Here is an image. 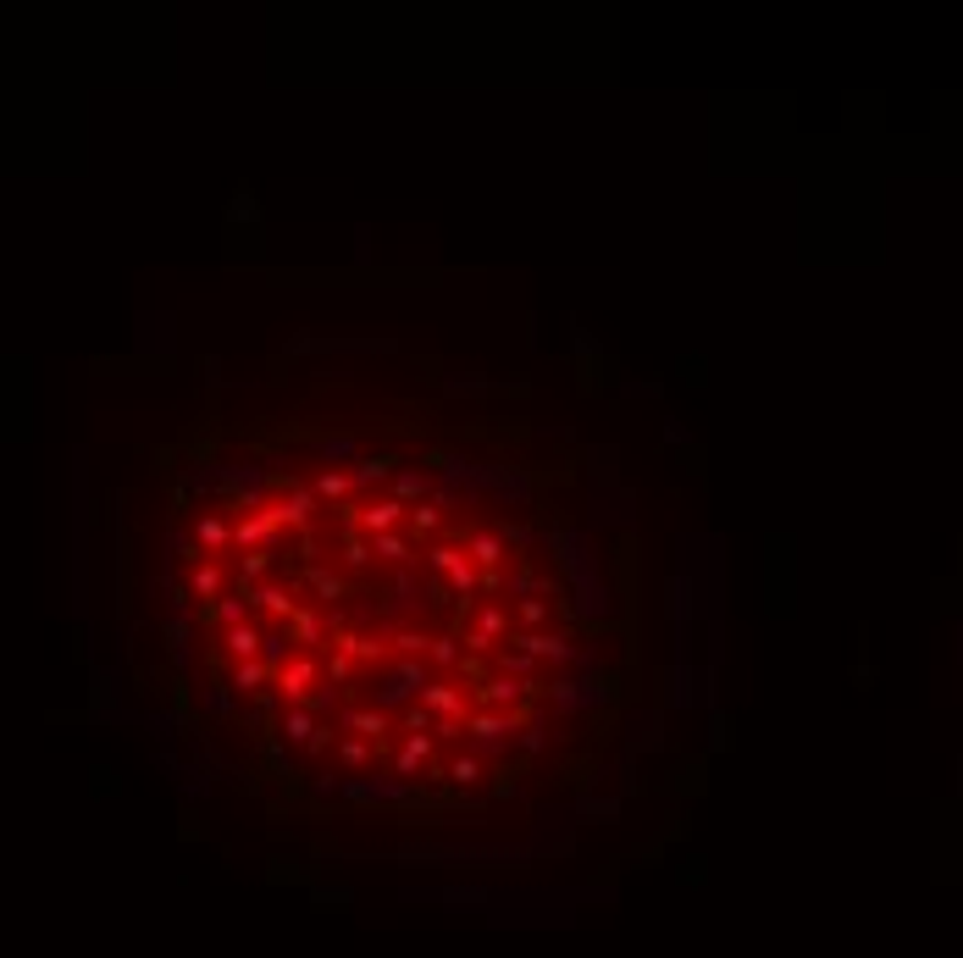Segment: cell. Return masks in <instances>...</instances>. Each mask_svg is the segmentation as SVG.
<instances>
[{
    "label": "cell",
    "mask_w": 963,
    "mask_h": 958,
    "mask_svg": "<svg viewBox=\"0 0 963 958\" xmlns=\"http://www.w3.org/2000/svg\"><path fill=\"white\" fill-rule=\"evenodd\" d=\"M155 477V693L250 787L471 815L620 726L631 538L532 421L305 399L205 421Z\"/></svg>",
    "instance_id": "obj_1"
}]
</instances>
